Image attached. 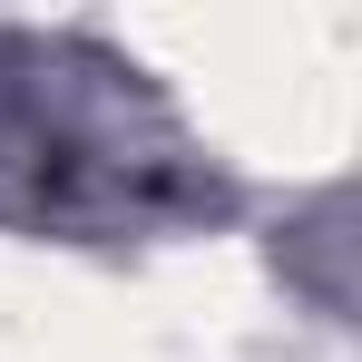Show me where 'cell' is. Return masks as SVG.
I'll use <instances>...</instances> for the list:
<instances>
[{"mask_svg":"<svg viewBox=\"0 0 362 362\" xmlns=\"http://www.w3.org/2000/svg\"><path fill=\"white\" fill-rule=\"evenodd\" d=\"M206 206V157L137 59L69 30H0V226L147 235Z\"/></svg>","mask_w":362,"mask_h":362,"instance_id":"obj_1","label":"cell"}]
</instances>
